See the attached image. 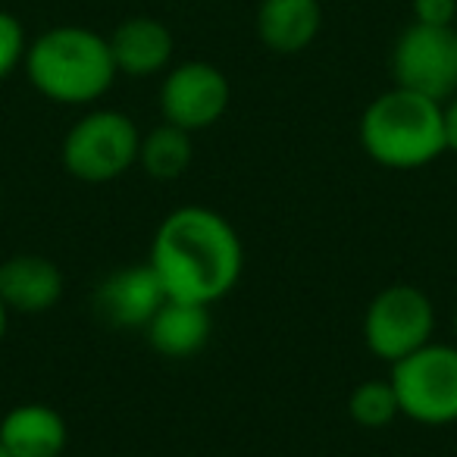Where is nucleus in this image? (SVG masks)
Wrapping results in <instances>:
<instances>
[{
    "label": "nucleus",
    "mask_w": 457,
    "mask_h": 457,
    "mask_svg": "<svg viewBox=\"0 0 457 457\" xmlns=\"http://www.w3.org/2000/svg\"><path fill=\"white\" fill-rule=\"evenodd\" d=\"M110 54L120 76L129 79H151L172 66L176 38L170 26L154 16H129L110 35Z\"/></svg>",
    "instance_id": "9b49d317"
},
{
    "label": "nucleus",
    "mask_w": 457,
    "mask_h": 457,
    "mask_svg": "<svg viewBox=\"0 0 457 457\" xmlns=\"http://www.w3.org/2000/svg\"><path fill=\"white\" fill-rule=\"evenodd\" d=\"M454 51H457V26H454Z\"/></svg>",
    "instance_id": "4be33fe9"
},
{
    "label": "nucleus",
    "mask_w": 457,
    "mask_h": 457,
    "mask_svg": "<svg viewBox=\"0 0 457 457\" xmlns=\"http://www.w3.org/2000/svg\"><path fill=\"white\" fill-rule=\"evenodd\" d=\"M232 101V85L220 66L207 60H185L166 70L160 85V113L163 122L185 129V132H201L226 116Z\"/></svg>",
    "instance_id": "6e6552de"
},
{
    "label": "nucleus",
    "mask_w": 457,
    "mask_h": 457,
    "mask_svg": "<svg viewBox=\"0 0 457 457\" xmlns=\"http://www.w3.org/2000/svg\"><path fill=\"white\" fill-rule=\"evenodd\" d=\"M413 22L438 29H454L457 20V0H413Z\"/></svg>",
    "instance_id": "a211bd4d"
},
{
    "label": "nucleus",
    "mask_w": 457,
    "mask_h": 457,
    "mask_svg": "<svg viewBox=\"0 0 457 457\" xmlns=\"http://www.w3.org/2000/svg\"><path fill=\"white\" fill-rule=\"evenodd\" d=\"M454 329H457V311H454Z\"/></svg>",
    "instance_id": "5701e85b"
},
{
    "label": "nucleus",
    "mask_w": 457,
    "mask_h": 457,
    "mask_svg": "<svg viewBox=\"0 0 457 457\" xmlns=\"http://www.w3.org/2000/svg\"><path fill=\"white\" fill-rule=\"evenodd\" d=\"M191 160H195V145H191V132L185 129L160 122L151 132L141 135L138 166L145 170V176L157 179V182H172L188 172Z\"/></svg>",
    "instance_id": "2eb2a0df"
},
{
    "label": "nucleus",
    "mask_w": 457,
    "mask_h": 457,
    "mask_svg": "<svg viewBox=\"0 0 457 457\" xmlns=\"http://www.w3.org/2000/svg\"><path fill=\"white\" fill-rule=\"evenodd\" d=\"M392 79L398 88L417 91L432 101L457 95L454 29L411 22L392 47Z\"/></svg>",
    "instance_id": "0eeeda50"
},
{
    "label": "nucleus",
    "mask_w": 457,
    "mask_h": 457,
    "mask_svg": "<svg viewBox=\"0 0 457 457\" xmlns=\"http://www.w3.org/2000/svg\"><path fill=\"white\" fill-rule=\"evenodd\" d=\"M66 442L63 413L41 401L10 407L0 420V445L10 457H63Z\"/></svg>",
    "instance_id": "f8f14e48"
},
{
    "label": "nucleus",
    "mask_w": 457,
    "mask_h": 457,
    "mask_svg": "<svg viewBox=\"0 0 457 457\" xmlns=\"http://www.w3.org/2000/svg\"><path fill=\"white\" fill-rule=\"evenodd\" d=\"M0 457H10V454H7V451H4V445H0Z\"/></svg>",
    "instance_id": "412c9836"
},
{
    "label": "nucleus",
    "mask_w": 457,
    "mask_h": 457,
    "mask_svg": "<svg viewBox=\"0 0 457 457\" xmlns=\"http://www.w3.org/2000/svg\"><path fill=\"white\" fill-rule=\"evenodd\" d=\"M170 298L160 282V276L154 273L151 263L141 267H122L113 270L110 276H104L95 286L91 295V307L107 326L116 329H145L154 320V313L163 307V301Z\"/></svg>",
    "instance_id": "1a4fd4ad"
},
{
    "label": "nucleus",
    "mask_w": 457,
    "mask_h": 457,
    "mask_svg": "<svg viewBox=\"0 0 457 457\" xmlns=\"http://www.w3.org/2000/svg\"><path fill=\"white\" fill-rule=\"evenodd\" d=\"M436 329V304L417 286L395 282L370 301L363 313V342L373 357L398 363L401 357L432 342Z\"/></svg>",
    "instance_id": "423d86ee"
},
{
    "label": "nucleus",
    "mask_w": 457,
    "mask_h": 457,
    "mask_svg": "<svg viewBox=\"0 0 457 457\" xmlns=\"http://www.w3.org/2000/svg\"><path fill=\"white\" fill-rule=\"evenodd\" d=\"M26 76L41 97L66 107L101 101L116 82L110 41L88 26H54L29 41Z\"/></svg>",
    "instance_id": "f03ea898"
},
{
    "label": "nucleus",
    "mask_w": 457,
    "mask_h": 457,
    "mask_svg": "<svg viewBox=\"0 0 457 457\" xmlns=\"http://www.w3.org/2000/svg\"><path fill=\"white\" fill-rule=\"evenodd\" d=\"M210 332H213L210 307L179 298H166L163 307L145 326L147 345L170 361H188L197 351H204V345L210 342Z\"/></svg>",
    "instance_id": "4468645a"
},
{
    "label": "nucleus",
    "mask_w": 457,
    "mask_h": 457,
    "mask_svg": "<svg viewBox=\"0 0 457 457\" xmlns=\"http://www.w3.org/2000/svg\"><path fill=\"white\" fill-rule=\"evenodd\" d=\"M361 147L386 170H423L445 154L442 101L395 85L373 97L361 116Z\"/></svg>",
    "instance_id": "7ed1b4c3"
},
{
    "label": "nucleus",
    "mask_w": 457,
    "mask_h": 457,
    "mask_svg": "<svg viewBox=\"0 0 457 457\" xmlns=\"http://www.w3.org/2000/svg\"><path fill=\"white\" fill-rule=\"evenodd\" d=\"M401 413L423 426L457 423V348L429 342L392 363Z\"/></svg>",
    "instance_id": "39448f33"
},
{
    "label": "nucleus",
    "mask_w": 457,
    "mask_h": 457,
    "mask_svg": "<svg viewBox=\"0 0 457 457\" xmlns=\"http://www.w3.org/2000/svg\"><path fill=\"white\" fill-rule=\"evenodd\" d=\"M29 38L22 22L10 10H0V85L26 63Z\"/></svg>",
    "instance_id": "f3484780"
},
{
    "label": "nucleus",
    "mask_w": 457,
    "mask_h": 457,
    "mask_svg": "<svg viewBox=\"0 0 457 457\" xmlns=\"http://www.w3.org/2000/svg\"><path fill=\"white\" fill-rule=\"evenodd\" d=\"M442 129H445V151L457 154V95L442 101Z\"/></svg>",
    "instance_id": "6ab92c4d"
},
{
    "label": "nucleus",
    "mask_w": 457,
    "mask_h": 457,
    "mask_svg": "<svg viewBox=\"0 0 457 457\" xmlns=\"http://www.w3.org/2000/svg\"><path fill=\"white\" fill-rule=\"evenodd\" d=\"M7 323H10V311L4 307V301H0V342L7 336Z\"/></svg>",
    "instance_id": "aec40b11"
},
{
    "label": "nucleus",
    "mask_w": 457,
    "mask_h": 457,
    "mask_svg": "<svg viewBox=\"0 0 457 457\" xmlns=\"http://www.w3.org/2000/svg\"><path fill=\"white\" fill-rule=\"evenodd\" d=\"M147 263L170 298L210 307L238 286L245 248L236 226L222 213L185 204L157 226Z\"/></svg>",
    "instance_id": "f257e3e1"
},
{
    "label": "nucleus",
    "mask_w": 457,
    "mask_h": 457,
    "mask_svg": "<svg viewBox=\"0 0 457 457\" xmlns=\"http://www.w3.org/2000/svg\"><path fill=\"white\" fill-rule=\"evenodd\" d=\"M348 413L363 429H382L395 417H401L398 395H395L392 379H367L351 392Z\"/></svg>",
    "instance_id": "dca6fc26"
},
{
    "label": "nucleus",
    "mask_w": 457,
    "mask_h": 457,
    "mask_svg": "<svg viewBox=\"0 0 457 457\" xmlns=\"http://www.w3.org/2000/svg\"><path fill=\"white\" fill-rule=\"evenodd\" d=\"M66 279L45 254H13L0 263V301L10 313L41 317L63 298Z\"/></svg>",
    "instance_id": "9d476101"
},
{
    "label": "nucleus",
    "mask_w": 457,
    "mask_h": 457,
    "mask_svg": "<svg viewBox=\"0 0 457 457\" xmlns=\"http://www.w3.org/2000/svg\"><path fill=\"white\" fill-rule=\"evenodd\" d=\"M254 26L267 51L292 57L317 41L323 29V7L320 0H261Z\"/></svg>",
    "instance_id": "ddd939ff"
},
{
    "label": "nucleus",
    "mask_w": 457,
    "mask_h": 457,
    "mask_svg": "<svg viewBox=\"0 0 457 457\" xmlns=\"http://www.w3.org/2000/svg\"><path fill=\"white\" fill-rule=\"evenodd\" d=\"M141 132L120 110H91L70 126L60 147L66 172L85 185H107L138 166Z\"/></svg>",
    "instance_id": "20e7f679"
}]
</instances>
